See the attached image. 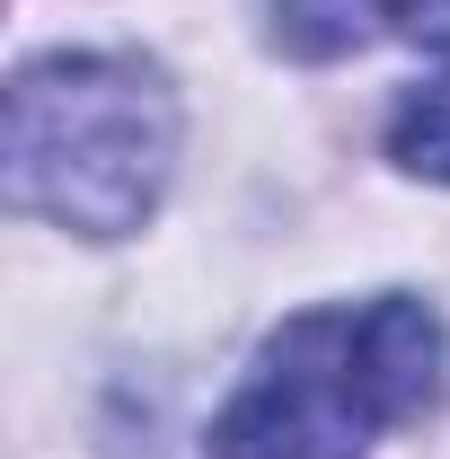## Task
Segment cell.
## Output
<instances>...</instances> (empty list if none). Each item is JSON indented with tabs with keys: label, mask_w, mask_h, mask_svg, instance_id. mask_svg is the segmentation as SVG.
Instances as JSON below:
<instances>
[{
	"label": "cell",
	"mask_w": 450,
	"mask_h": 459,
	"mask_svg": "<svg viewBox=\"0 0 450 459\" xmlns=\"http://www.w3.org/2000/svg\"><path fill=\"white\" fill-rule=\"evenodd\" d=\"M450 336L415 291L362 309H300L265 336L238 398L212 415V459H362L371 433L424 415L442 389Z\"/></svg>",
	"instance_id": "1"
},
{
	"label": "cell",
	"mask_w": 450,
	"mask_h": 459,
	"mask_svg": "<svg viewBox=\"0 0 450 459\" xmlns=\"http://www.w3.org/2000/svg\"><path fill=\"white\" fill-rule=\"evenodd\" d=\"M177 169V98L133 54H45L9 80V204L80 238L151 221Z\"/></svg>",
	"instance_id": "2"
},
{
	"label": "cell",
	"mask_w": 450,
	"mask_h": 459,
	"mask_svg": "<svg viewBox=\"0 0 450 459\" xmlns=\"http://www.w3.org/2000/svg\"><path fill=\"white\" fill-rule=\"evenodd\" d=\"M389 9L397 36H415V45H450V0H380Z\"/></svg>",
	"instance_id": "4"
},
{
	"label": "cell",
	"mask_w": 450,
	"mask_h": 459,
	"mask_svg": "<svg viewBox=\"0 0 450 459\" xmlns=\"http://www.w3.org/2000/svg\"><path fill=\"white\" fill-rule=\"evenodd\" d=\"M389 160L406 177H433L450 186V71H433L424 89H406L389 115Z\"/></svg>",
	"instance_id": "3"
}]
</instances>
